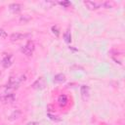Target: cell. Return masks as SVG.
Segmentation results:
<instances>
[{
    "label": "cell",
    "instance_id": "obj_1",
    "mask_svg": "<svg viewBox=\"0 0 125 125\" xmlns=\"http://www.w3.org/2000/svg\"><path fill=\"white\" fill-rule=\"evenodd\" d=\"M34 49H35V45H34V42L31 41V40H28L21 48V52L27 56V57H31L33 52H34Z\"/></svg>",
    "mask_w": 125,
    "mask_h": 125
},
{
    "label": "cell",
    "instance_id": "obj_2",
    "mask_svg": "<svg viewBox=\"0 0 125 125\" xmlns=\"http://www.w3.org/2000/svg\"><path fill=\"white\" fill-rule=\"evenodd\" d=\"M25 80V77L24 76H21V77H12L10 80H9V82H8V84H7V86H6V88L7 89H17L19 86H20V84L22 82V81H24Z\"/></svg>",
    "mask_w": 125,
    "mask_h": 125
},
{
    "label": "cell",
    "instance_id": "obj_3",
    "mask_svg": "<svg viewBox=\"0 0 125 125\" xmlns=\"http://www.w3.org/2000/svg\"><path fill=\"white\" fill-rule=\"evenodd\" d=\"M45 86H46V81L43 77H39L32 84V88L36 89V90H42V89L45 88Z\"/></svg>",
    "mask_w": 125,
    "mask_h": 125
},
{
    "label": "cell",
    "instance_id": "obj_4",
    "mask_svg": "<svg viewBox=\"0 0 125 125\" xmlns=\"http://www.w3.org/2000/svg\"><path fill=\"white\" fill-rule=\"evenodd\" d=\"M80 95L83 101H87L90 97V88L87 85H82L80 88Z\"/></svg>",
    "mask_w": 125,
    "mask_h": 125
},
{
    "label": "cell",
    "instance_id": "obj_5",
    "mask_svg": "<svg viewBox=\"0 0 125 125\" xmlns=\"http://www.w3.org/2000/svg\"><path fill=\"white\" fill-rule=\"evenodd\" d=\"M30 36L29 34H23V33H19V32H16V33H13L10 35V40L13 41V42H17V41H21L26 37Z\"/></svg>",
    "mask_w": 125,
    "mask_h": 125
},
{
    "label": "cell",
    "instance_id": "obj_6",
    "mask_svg": "<svg viewBox=\"0 0 125 125\" xmlns=\"http://www.w3.org/2000/svg\"><path fill=\"white\" fill-rule=\"evenodd\" d=\"M84 5L89 10H97V9H99L102 6V3L94 2V1H84Z\"/></svg>",
    "mask_w": 125,
    "mask_h": 125
},
{
    "label": "cell",
    "instance_id": "obj_7",
    "mask_svg": "<svg viewBox=\"0 0 125 125\" xmlns=\"http://www.w3.org/2000/svg\"><path fill=\"white\" fill-rule=\"evenodd\" d=\"M13 61H12V55H6L4 56L3 60H2V66L5 67V68H8L9 66H11Z\"/></svg>",
    "mask_w": 125,
    "mask_h": 125
},
{
    "label": "cell",
    "instance_id": "obj_8",
    "mask_svg": "<svg viewBox=\"0 0 125 125\" xmlns=\"http://www.w3.org/2000/svg\"><path fill=\"white\" fill-rule=\"evenodd\" d=\"M21 8H22V6H21V4H19V3H12V4L9 5L10 11H11L12 13H14V14L20 13V12L21 11Z\"/></svg>",
    "mask_w": 125,
    "mask_h": 125
},
{
    "label": "cell",
    "instance_id": "obj_9",
    "mask_svg": "<svg viewBox=\"0 0 125 125\" xmlns=\"http://www.w3.org/2000/svg\"><path fill=\"white\" fill-rule=\"evenodd\" d=\"M14 100H15V95H14V94H7V95L2 96V97L0 98V101H1L2 103H4V104L12 103V102H14Z\"/></svg>",
    "mask_w": 125,
    "mask_h": 125
},
{
    "label": "cell",
    "instance_id": "obj_10",
    "mask_svg": "<svg viewBox=\"0 0 125 125\" xmlns=\"http://www.w3.org/2000/svg\"><path fill=\"white\" fill-rule=\"evenodd\" d=\"M21 114V111L20 109H16V110H14V111L10 114V116H9V120H10V121L17 120L18 118H20Z\"/></svg>",
    "mask_w": 125,
    "mask_h": 125
},
{
    "label": "cell",
    "instance_id": "obj_11",
    "mask_svg": "<svg viewBox=\"0 0 125 125\" xmlns=\"http://www.w3.org/2000/svg\"><path fill=\"white\" fill-rule=\"evenodd\" d=\"M65 81V76L62 73H58L54 76V82L55 83H62Z\"/></svg>",
    "mask_w": 125,
    "mask_h": 125
},
{
    "label": "cell",
    "instance_id": "obj_12",
    "mask_svg": "<svg viewBox=\"0 0 125 125\" xmlns=\"http://www.w3.org/2000/svg\"><path fill=\"white\" fill-rule=\"evenodd\" d=\"M58 103L60 105L62 106H64L66 104H67V97L65 95H61L59 98H58Z\"/></svg>",
    "mask_w": 125,
    "mask_h": 125
},
{
    "label": "cell",
    "instance_id": "obj_13",
    "mask_svg": "<svg viewBox=\"0 0 125 125\" xmlns=\"http://www.w3.org/2000/svg\"><path fill=\"white\" fill-rule=\"evenodd\" d=\"M63 39H64V41L66 43H70L71 42V34H70L69 30H67V31H65L63 33Z\"/></svg>",
    "mask_w": 125,
    "mask_h": 125
},
{
    "label": "cell",
    "instance_id": "obj_14",
    "mask_svg": "<svg viewBox=\"0 0 125 125\" xmlns=\"http://www.w3.org/2000/svg\"><path fill=\"white\" fill-rule=\"evenodd\" d=\"M30 20V17L29 16H27V15H25V16H21V18H20V21H23V22H27L28 21Z\"/></svg>",
    "mask_w": 125,
    "mask_h": 125
},
{
    "label": "cell",
    "instance_id": "obj_15",
    "mask_svg": "<svg viewBox=\"0 0 125 125\" xmlns=\"http://www.w3.org/2000/svg\"><path fill=\"white\" fill-rule=\"evenodd\" d=\"M52 32L56 35V36H59L60 35V30H59V28H58V26H56V25H54V26H52Z\"/></svg>",
    "mask_w": 125,
    "mask_h": 125
},
{
    "label": "cell",
    "instance_id": "obj_16",
    "mask_svg": "<svg viewBox=\"0 0 125 125\" xmlns=\"http://www.w3.org/2000/svg\"><path fill=\"white\" fill-rule=\"evenodd\" d=\"M102 6H104V7L106 8V9H109V8H112V3L109 2V1H106V2H104V3H102Z\"/></svg>",
    "mask_w": 125,
    "mask_h": 125
},
{
    "label": "cell",
    "instance_id": "obj_17",
    "mask_svg": "<svg viewBox=\"0 0 125 125\" xmlns=\"http://www.w3.org/2000/svg\"><path fill=\"white\" fill-rule=\"evenodd\" d=\"M48 116H49V118H50L51 120H53V121H60V120H61V118H59L58 116L53 115V114H51V113H48Z\"/></svg>",
    "mask_w": 125,
    "mask_h": 125
},
{
    "label": "cell",
    "instance_id": "obj_18",
    "mask_svg": "<svg viewBox=\"0 0 125 125\" xmlns=\"http://www.w3.org/2000/svg\"><path fill=\"white\" fill-rule=\"evenodd\" d=\"M0 37H2V38H6L7 37V32L3 28H0Z\"/></svg>",
    "mask_w": 125,
    "mask_h": 125
},
{
    "label": "cell",
    "instance_id": "obj_19",
    "mask_svg": "<svg viewBox=\"0 0 125 125\" xmlns=\"http://www.w3.org/2000/svg\"><path fill=\"white\" fill-rule=\"evenodd\" d=\"M26 125H38L37 122H34V121H31V122H28Z\"/></svg>",
    "mask_w": 125,
    "mask_h": 125
},
{
    "label": "cell",
    "instance_id": "obj_20",
    "mask_svg": "<svg viewBox=\"0 0 125 125\" xmlns=\"http://www.w3.org/2000/svg\"><path fill=\"white\" fill-rule=\"evenodd\" d=\"M60 4L63 5V6H67V5H69L70 3H69V2H60Z\"/></svg>",
    "mask_w": 125,
    "mask_h": 125
}]
</instances>
